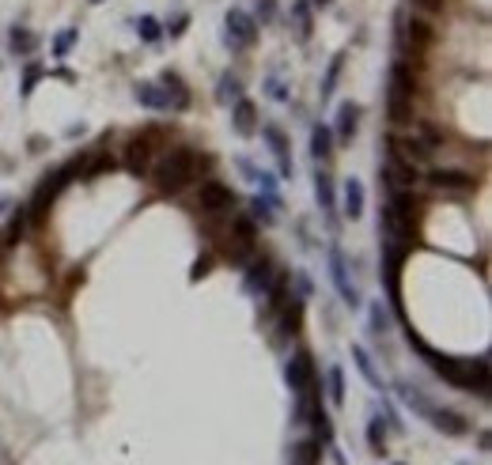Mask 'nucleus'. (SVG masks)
Listing matches in <instances>:
<instances>
[{"instance_id": "obj_11", "label": "nucleus", "mask_w": 492, "mask_h": 465, "mask_svg": "<svg viewBox=\"0 0 492 465\" xmlns=\"http://www.w3.org/2000/svg\"><path fill=\"white\" fill-rule=\"evenodd\" d=\"M390 151L401 155V159H409V163H417V167H421V163H428L432 155H435L413 129L409 132H390Z\"/></svg>"}, {"instance_id": "obj_25", "label": "nucleus", "mask_w": 492, "mask_h": 465, "mask_svg": "<svg viewBox=\"0 0 492 465\" xmlns=\"http://www.w3.org/2000/svg\"><path fill=\"white\" fill-rule=\"evenodd\" d=\"M382 424H387V420H382L379 413L367 416V442H371V450H375V454L387 450V427H382Z\"/></svg>"}, {"instance_id": "obj_17", "label": "nucleus", "mask_w": 492, "mask_h": 465, "mask_svg": "<svg viewBox=\"0 0 492 465\" xmlns=\"http://www.w3.org/2000/svg\"><path fill=\"white\" fill-rule=\"evenodd\" d=\"M231 121H235V132H243V137H250V132L258 129V106L250 103V98H239L235 110H231Z\"/></svg>"}, {"instance_id": "obj_39", "label": "nucleus", "mask_w": 492, "mask_h": 465, "mask_svg": "<svg viewBox=\"0 0 492 465\" xmlns=\"http://www.w3.org/2000/svg\"><path fill=\"white\" fill-rule=\"evenodd\" d=\"M91 4H103V0H91Z\"/></svg>"}, {"instance_id": "obj_1", "label": "nucleus", "mask_w": 492, "mask_h": 465, "mask_svg": "<svg viewBox=\"0 0 492 465\" xmlns=\"http://www.w3.org/2000/svg\"><path fill=\"white\" fill-rule=\"evenodd\" d=\"M201 167H209V159L190 144H178V148L163 151V159L151 167V182H156L159 193H182L190 182H197Z\"/></svg>"}, {"instance_id": "obj_20", "label": "nucleus", "mask_w": 492, "mask_h": 465, "mask_svg": "<svg viewBox=\"0 0 492 465\" xmlns=\"http://www.w3.org/2000/svg\"><path fill=\"white\" fill-rule=\"evenodd\" d=\"M353 360H356V371L364 374L367 386H375V390H382V374L375 371V363H371V352L364 345H353Z\"/></svg>"}, {"instance_id": "obj_6", "label": "nucleus", "mask_w": 492, "mask_h": 465, "mask_svg": "<svg viewBox=\"0 0 492 465\" xmlns=\"http://www.w3.org/2000/svg\"><path fill=\"white\" fill-rule=\"evenodd\" d=\"M156 129L148 132H137V137L125 140V167L133 174H148L151 171V155H156Z\"/></svg>"}, {"instance_id": "obj_32", "label": "nucleus", "mask_w": 492, "mask_h": 465, "mask_svg": "<svg viewBox=\"0 0 492 465\" xmlns=\"http://www.w3.org/2000/svg\"><path fill=\"white\" fill-rule=\"evenodd\" d=\"M265 87H269V98H277V103H288V84H284L280 76H269Z\"/></svg>"}, {"instance_id": "obj_10", "label": "nucleus", "mask_w": 492, "mask_h": 465, "mask_svg": "<svg viewBox=\"0 0 492 465\" xmlns=\"http://www.w3.org/2000/svg\"><path fill=\"white\" fill-rule=\"evenodd\" d=\"M382 178H387L394 190H413V185L421 182V167L390 151V155H387V163H382Z\"/></svg>"}, {"instance_id": "obj_28", "label": "nucleus", "mask_w": 492, "mask_h": 465, "mask_svg": "<svg viewBox=\"0 0 492 465\" xmlns=\"http://www.w3.org/2000/svg\"><path fill=\"white\" fill-rule=\"evenodd\" d=\"M137 35H140V42H159V38H163L159 19H156V16H140V19H137Z\"/></svg>"}, {"instance_id": "obj_23", "label": "nucleus", "mask_w": 492, "mask_h": 465, "mask_svg": "<svg viewBox=\"0 0 492 465\" xmlns=\"http://www.w3.org/2000/svg\"><path fill=\"white\" fill-rule=\"evenodd\" d=\"M273 208H280V201H269V197H254V201H250V219H254V224H261V227H269L273 219H277V212H273Z\"/></svg>"}, {"instance_id": "obj_35", "label": "nucleus", "mask_w": 492, "mask_h": 465, "mask_svg": "<svg viewBox=\"0 0 492 465\" xmlns=\"http://www.w3.org/2000/svg\"><path fill=\"white\" fill-rule=\"evenodd\" d=\"M38 76H42V69H38V64H30V69H27V80H23V98H27L30 91H35V84H38Z\"/></svg>"}, {"instance_id": "obj_33", "label": "nucleus", "mask_w": 492, "mask_h": 465, "mask_svg": "<svg viewBox=\"0 0 492 465\" xmlns=\"http://www.w3.org/2000/svg\"><path fill=\"white\" fill-rule=\"evenodd\" d=\"M76 35H80V30H64V35L53 42V53H57V57H64V53L72 50V42H76Z\"/></svg>"}, {"instance_id": "obj_9", "label": "nucleus", "mask_w": 492, "mask_h": 465, "mask_svg": "<svg viewBox=\"0 0 492 465\" xmlns=\"http://www.w3.org/2000/svg\"><path fill=\"white\" fill-rule=\"evenodd\" d=\"M243 287H246V292L250 295H254V299H261V295H265L269 292V284H273V276H277L280 269H277V265H273L269 258H265V253H261V258H250L246 265H243Z\"/></svg>"}, {"instance_id": "obj_8", "label": "nucleus", "mask_w": 492, "mask_h": 465, "mask_svg": "<svg viewBox=\"0 0 492 465\" xmlns=\"http://www.w3.org/2000/svg\"><path fill=\"white\" fill-rule=\"evenodd\" d=\"M326 258H330V280H333V287H337V295H341L348 306H360L364 299H360L356 284L348 280V265H345V253H341V246H337V242H330V250H326Z\"/></svg>"}, {"instance_id": "obj_7", "label": "nucleus", "mask_w": 492, "mask_h": 465, "mask_svg": "<svg viewBox=\"0 0 492 465\" xmlns=\"http://www.w3.org/2000/svg\"><path fill=\"white\" fill-rule=\"evenodd\" d=\"M224 42L235 53L246 50V46H254V42H258V19L250 12H243V8H231V12H227V35H224Z\"/></svg>"}, {"instance_id": "obj_21", "label": "nucleus", "mask_w": 492, "mask_h": 465, "mask_svg": "<svg viewBox=\"0 0 492 465\" xmlns=\"http://www.w3.org/2000/svg\"><path fill=\"white\" fill-rule=\"evenodd\" d=\"M311 155H314L319 163H326V159L333 155V132L326 129V125H314V129H311Z\"/></svg>"}, {"instance_id": "obj_37", "label": "nucleus", "mask_w": 492, "mask_h": 465, "mask_svg": "<svg viewBox=\"0 0 492 465\" xmlns=\"http://www.w3.org/2000/svg\"><path fill=\"white\" fill-rule=\"evenodd\" d=\"M182 27H185V16H178V19H174V23H167V30H171V35H174V38H178V35H182Z\"/></svg>"}, {"instance_id": "obj_5", "label": "nucleus", "mask_w": 492, "mask_h": 465, "mask_svg": "<svg viewBox=\"0 0 492 465\" xmlns=\"http://www.w3.org/2000/svg\"><path fill=\"white\" fill-rule=\"evenodd\" d=\"M197 208H201L205 216L220 219V216H227L235 208V190L227 182H220V178H205L201 190H197Z\"/></svg>"}, {"instance_id": "obj_36", "label": "nucleus", "mask_w": 492, "mask_h": 465, "mask_svg": "<svg viewBox=\"0 0 492 465\" xmlns=\"http://www.w3.org/2000/svg\"><path fill=\"white\" fill-rule=\"evenodd\" d=\"M209 265H212V258H205V261H197V265H193V280H201V276H205V272H209Z\"/></svg>"}, {"instance_id": "obj_12", "label": "nucleus", "mask_w": 492, "mask_h": 465, "mask_svg": "<svg viewBox=\"0 0 492 465\" xmlns=\"http://www.w3.org/2000/svg\"><path fill=\"white\" fill-rule=\"evenodd\" d=\"M314 201H319L322 216H326V224L337 227V197H333V178H330V174H326L322 167L314 171Z\"/></svg>"}, {"instance_id": "obj_16", "label": "nucleus", "mask_w": 492, "mask_h": 465, "mask_svg": "<svg viewBox=\"0 0 492 465\" xmlns=\"http://www.w3.org/2000/svg\"><path fill=\"white\" fill-rule=\"evenodd\" d=\"M337 125H333V132H337V140H353L356 137V129H360V106L356 103H341L337 106Z\"/></svg>"}, {"instance_id": "obj_31", "label": "nucleus", "mask_w": 492, "mask_h": 465, "mask_svg": "<svg viewBox=\"0 0 492 465\" xmlns=\"http://www.w3.org/2000/svg\"><path fill=\"white\" fill-rule=\"evenodd\" d=\"M110 167H114L110 155H95V159L84 167V178H95V174H103V171H110Z\"/></svg>"}, {"instance_id": "obj_3", "label": "nucleus", "mask_w": 492, "mask_h": 465, "mask_svg": "<svg viewBox=\"0 0 492 465\" xmlns=\"http://www.w3.org/2000/svg\"><path fill=\"white\" fill-rule=\"evenodd\" d=\"M413 98H417V76H413V64L394 61V69H390V121L409 125L413 121Z\"/></svg>"}, {"instance_id": "obj_15", "label": "nucleus", "mask_w": 492, "mask_h": 465, "mask_svg": "<svg viewBox=\"0 0 492 465\" xmlns=\"http://www.w3.org/2000/svg\"><path fill=\"white\" fill-rule=\"evenodd\" d=\"M280 322H277V333H280V340H288V337H295L299 333V322H303V299H295V295H288V303H284L280 310Z\"/></svg>"}, {"instance_id": "obj_30", "label": "nucleus", "mask_w": 492, "mask_h": 465, "mask_svg": "<svg viewBox=\"0 0 492 465\" xmlns=\"http://www.w3.org/2000/svg\"><path fill=\"white\" fill-rule=\"evenodd\" d=\"M341 61H345L341 53H337V57L330 61V72H326V80H322V103L333 95V84H337V76H341Z\"/></svg>"}, {"instance_id": "obj_14", "label": "nucleus", "mask_w": 492, "mask_h": 465, "mask_svg": "<svg viewBox=\"0 0 492 465\" xmlns=\"http://www.w3.org/2000/svg\"><path fill=\"white\" fill-rule=\"evenodd\" d=\"M428 178H432L435 190H474V185H477L474 174L454 171V167H435V171L428 174Z\"/></svg>"}, {"instance_id": "obj_26", "label": "nucleus", "mask_w": 492, "mask_h": 465, "mask_svg": "<svg viewBox=\"0 0 492 465\" xmlns=\"http://www.w3.org/2000/svg\"><path fill=\"white\" fill-rule=\"evenodd\" d=\"M292 19H295V27H299V38L307 42L311 30H314V23H311V4H307V0H295V4H292Z\"/></svg>"}, {"instance_id": "obj_19", "label": "nucleus", "mask_w": 492, "mask_h": 465, "mask_svg": "<svg viewBox=\"0 0 492 465\" xmlns=\"http://www.w3.org/2000/svg\"><path fill=\"white\" fill-rule=\"evenodd\" d=\"M364 205H367L364 185H360L356 178H348V182H345V216H348V219H360V216H364Z\"/></svg>"}, {"instance_id": "obj_38", "label": "nucleus", "mask_w": 492, "mask_h": 465, "mask_svg": "<svg viewBox=\"0 0 492 465\" xmlns=\"http://www.w3.org/2000/svg\"><path fill=\"white\" fill-rule=\"evenodd\" d=\"M311 4H314V8H326V4H330V0H311Z\"/></svg>"}, {"instance_id": "obj_29", "label": "nucleus", "mask_w": 492, "mask_h": 465, "mask_svg": "<svg viewBox=\"0 0 492 465\" xmlns=\"http://www.w3.org/2000/svg\"><path fill=\"white\" fill-rule=\"evenodd\" d=\"M35 46H38V42H35V35H30L27 27H16L12 30V50L16 53H23V57H27V53H35Z\"/></svg>"}, {"instance_id": "obj_27", "label": "nucleus", "mask_w": 492, "mask_h": 465, "mask_svg": "<svg viewBox=\"0 0 492 465\" xmlns=\"http://www.w3.org/2000/svg\"><path fill=\"white\" fill-rule=\"evenodd\" d=\"M367 326H371V337L382 340V333L390 329V318H387V306H382V303H371V310H367Z\"/></svg>"}, {"instance_id": "obj_13", "label": "nucleus", "mask_w": 492, "mask_h": 465, "mask_svg": "<svg viewBox=\"0 0 492 465\" xmlns=\"http://www.w3.org/2000/svg\"><path fill=\"white\" fill-rule=\"evenodd\" d=\"M261 140L273 148V155H277L280 174H284V178H292V155H288V137H284V129L269 121V125H261Z\"/></svg>"}, {"instance_id": "obj_34", "label": "nucleus", "mask_w": 492, "mask_h": 465, "mask_svg": "<svg viewBox=\"0 0 492 465\" xmlns=\"http://www.w3.org/2000/svg\"><path fill=\"white\" fill-rule=\"evenodd\" d=\"M409 4H413V12H428V16L443 12V0H409Z\"/></svg>"}, {"instance_id": "obj_24", "label": "nucleus", "mask_w": 492, "mask_h": 465, "mask_svg": "<svg viewBox=\"0 0 492 465\" xmlns=\"http://www.w3.org/2000/svg\"><path fill=\"white\" fill-rule=\"evenodd\" d=\"M326 397H330V405H341L345 401V371L337 367V363L326 371Z\"/></svg>"}, {"instance_id": "obj_2", "label": "nucleus", "mask_w": 492, "mask_h": 465, "mask_svg": "<svg viewBox=\"0 0 492 465\" xmlns=\"http://www.w3.org/2000/svg\"><path fill=\"white\" fill-rule=\"evenodd\" d=\"M398 394H401V401H406L413 413H417L421 420H428V424L435 431H443V435H466L469 424L458 413H451V408H440L432 401V397H424V390H417V386H409V382H398Z\"/></svg>"}, {"instance_id": "obj_22", "label": "nucleus", "mask_w": 492, "mask_h": 465, "mask_svg": "<svg viewBox=\"0 0 492 465\" xmlns=\"http://www.w3.org/2000/svg\"><path fill=\"white\" fill-rule=\"evenodd\" d=\"M216 98H220L224 106H235L239 98H243V80H239V76H231V72H224V76H220V91H216Z\"/></svg>"}, {"instance_id": "obj_4", "label": "nucleus", "mask_w": 492, "mask_h": 465, "mask_svg": "<svg viewBox=\"0 0 492 465\" xmlns=\"http://www.w3.org/2000/svg\"><path fill=\"white\" fill-rule=\"evenodd\" d=\"M284 379H288L295 397H314L322 390L319 386V367H314L311 352H295V356H288V363H284Z\"/></svg>"}, {"instance_id": "obj_18", "label": "nucleus", "mask_w": 492, "mask_h": 465, "mask_svg": "<svg viewBox=\"0 0 492 465\" xmlns=\"http://www.w3.org/2000/svg\"><path fill=\"white\" fill-rule=\"evenodd\" d=\"M319 461H322V442L319 439H299L292 447L288 465H319Z\"/></svg>"}]
</instances>
